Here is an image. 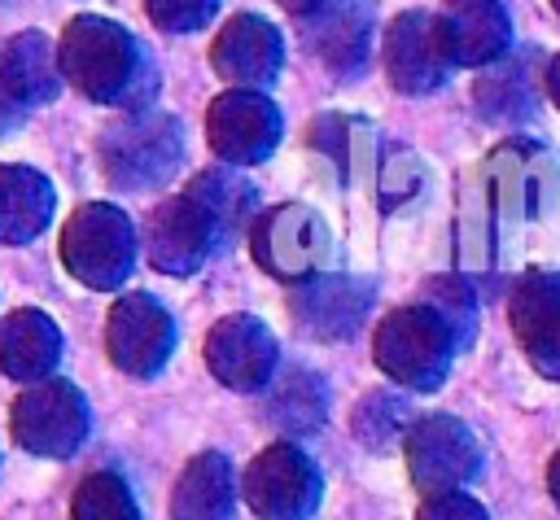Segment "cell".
Wrapping results in <instances>:
<instances>
[{
    "label": "cell",
    "mask_w": 560,
    "mask_h": 520,
    "mask_svg": "<svg viewBox=\"0 0 560 520\" xmlns=\"http://www.w3.org/2000/svg\"><path fill=\"white\" fill-rule=\"evenodd\" d=\"M61 52H66V66L79 79V87L92 92V96L118 92L127 83L131 61H136L131 39L105 17H74L70 31H66V48Z\"/></svg>",
    "instance_id": "1"
},
{
    "label": "cell",
    "mask_w": 560,
    "mask_h": 520,
    "mask_svg": "<svg viewBox=\"0 0 560 520\" xmlns=\"http://www.w3.org/2000/svg\"><path fill=\"white\" fill-rule=\"evenodd\" d=\"M446 57L486 61L508 44V17L499 0H446L433 17Z\"/></svg>",
    "instance_id": "2"
},
{
    "label": "cell",
    "mask_w": 560,
    "mask_h": 520,
    "mask_svg": "<svg viewBox=\"0 0 560 520\" xmlns=\"http://www.w3.org/2000/svg\"><path fill=\"white\" fill-rule=\"evenodd\" d=\"M311 44L332 61V66H359L363 44H368V4L363 0H315L306 13H298Z\"/></svg>",
    "instance_id": "3"
},
{
    "label": "cell",
    "mask_w": 560,
    "mask_h": 520,
    "mask_svg": "<svg viewBox=\"0 0 560 520\" xmlns=\"http://www.w3.org/2000/svg\"><path fill=\"white\" fill-rule=\"evenodd\" d=\"M442 39L433 17L424 13H407L389 26V70L398 87H424L433 79H442Z\"/></svg>",
    "instance_id": "4"
},
{
    "label": "cell",
    "mask_w": 560,
    "mask_h": 520,
    "mask_svg": "<svg viewBox=\"0 0 560 520\" xmlns=\"http://www.w3.org/2000/svg\"><path fill=\"white\" fill-rule=\"evenodd\" d=\"M214 61L219 70L236 74V79H267L280 61V44H276V31L262 22V17H232L228 31L219 35V48H214Z\"/></svg>",
    "instance_id": "5"
},
{
    "label": "cell",
    "mask_w": 560,
    "mask_h": 520,
    "mask_svg": "<svg viewBox=\"0 0 560 520\" xmlns=\"http://www.w3.org/2000/svg\"><path fill=\"white\" fill-rule=\"evenodd\" d=\"M271 135H276V118H271V109L258 96H228V101H219V109H214V140H219L223 153L258 157V153H267Z\"/></svg>",
    "instance_id": "6"
},
{
    "label": "cell",
    "mask_w": 560,
    "mask_h": 520,
    "mask_svg": "<svg viewBox=\"0 0 560 520\" xmlns=\"http://www.w3.org/2000/svg\"><path fill=\"white\" fill-rule=\"evenodd\" d=\"M0 66H4V79H9L13 92L39 96V92H48V83H52V48H48L44 35H22V39H13V44L4 48Z\"/></svg>",
    "instance_id": "7"
},
{
    "label": "cell",
    "mask_w": 560,
    "mask_h": 520,
    "mask_svg": "<svg viewBox=\"0 0 560 520\" xmlns=\"http://www.w3.org/2000/svg\"><path fill=\"white\" fill-rule=\"evenodd\" d=\"M39 210H44V188L35 175H0V232L4 236H26L39 227Z\"/></svg>",
    "instance_id": "8"
},
{
    "label": "cell",
    "mask_w": 560,
    "mask_h": 520,
    "mask_svg": "<svg viewBox=\"0 0 560 520\" xmlns=\"http://www.w3.org/2000/svg\"><path fill=\"white\" fill-rule=\"evenodd\" d=\"M149 13L166 31H192L214 13V0H149Z\"/></svg>",
    "instance_id": "9"
},
{
    "label": "cell",
    "mask_w": 560,
    "mask_h": 520,
    "mask_svg": "<svg viewBox=\"0 0 560 520\" xmlns=\"http://www.w3.org/2000/svg\"><path fill=\"white\" fill-rule=\"evenodd\" d=\"M280 4H284V9H289V13H306V9H311V4H315V0H280Z\"/></svg>",
    "instance_id": "10"
},
{
    "label": "cell",
    "mask_w": 560,
    "mask_h": 520,
    "mask_svg": "<svg viewBox=\"0 0 560 520\" xmlns=\"http://www.w3.org/2000/svg\"><path fill=\"white\" fill-rule=\"evenodd\" d=\"M551 79H556V96H560V61H556V70H551Z\"/></svg>",
    "instance_id": "11"
},
{
    "label": "cell",
    "mask_w": 560,
    "mask_h": 520,
    "mask_svg": "<svg viewBox=\"0 0 560 520\" xmlns=\"http://www.w3.org/2000/svg\"><path fill=\"white\" fill-rule=\"evenodd\" d=\"M551 4H556V9H560V0H551Z\"/></svg>",
    "instance_id": "12"
}]
</instances>
